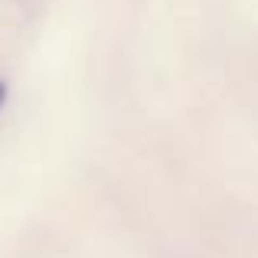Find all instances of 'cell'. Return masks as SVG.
Returning <instances> with one entry per match:
<instances>
[{
  "mask_svg": "<svg viewBox=\"0 0 258 258\" xmlns=\"http://www.w3.org/2000/svg\"><path fill=\"white\" fill-rule=\"evenodd\" d=\"M4 101H7V85L0 82V105H4Z\"/></svg>",
  "mask_w": 258,
  "mask_h": 258,
  "instance_id": "1",
  "label": "cell"
}]
</instances>
